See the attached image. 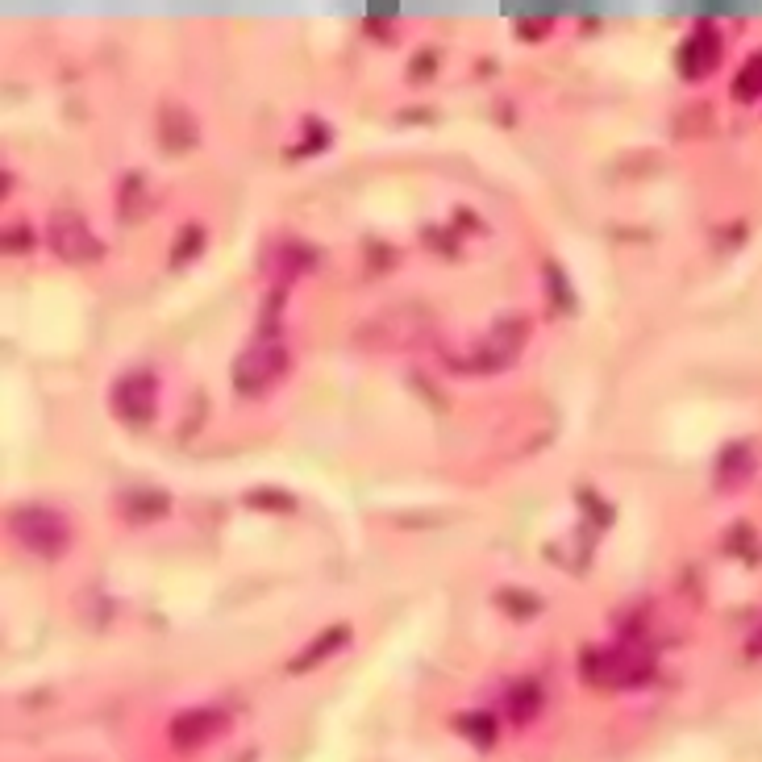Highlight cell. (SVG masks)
<instances>
[{"instance_id": "ac0fdd59", "label": "cell", "mask_w": 762, "mask_h": 762, "mask_svg": "<svg viewBox=\"0 0 762 762\" xmlns=\"http://www.w3.org/2000/svg\"><path fill=\"white\" fill-rule=\"evenodd\" d=\"M496 600H500L504 608H525V617H533V613H538V608H542V604H538V596H525V592H500Z\"/></svg>"}, {"instance_id": "ba28073f", "label": "cell", "mask_w": 762, "mask_h": 762, "mask_svg": "<svg viewBox=\"0 0 762 762\" xmlns=\"http://www.w3.org/2000/svg\"><path fill=\"white\" fill-rule=\"evenodd\" d=\"M717 59H721L717 30H713V25H696V30L683 38L679 55H675V67H679L683 80H704V75L717 67Z\"/></svg>"}, {"instance_id": "4fadbf2b", "label": "cell", "mask_w": 762, "mask_h": 762, "mask_svg": "<svg viewBox=\"0 0 762 762\" xmlns=\"http://www.w3.org/2000/svg\"><path fill=\"white\" fill-rule=\"evenodd\" d=\"M459 733H467L475 746H492L496 742V721L488 713H463L459 717Z\"/></svg>"}, {"instance_id": "5bb4252c", "label": "cell", "mask_w": 762, "mask_h": 762, "mask_svg": "<svg viewBox=\"0 0 762 762\" xmlns=\"http://www.w3.org/2000/svg\"><path fill=\"white\" fill-rule=\"evenodd\" d=\"M733 96H738V100L762 96V55H754V59L738 71V80H733Z\"/></svg>"}, {"instance_id": "2e32d148", "label": "cell", "mask_w": 762, "mask_h": 762, "mask_svg": "<svg viewBox=\"0 0 762 762\" xmlns=\"http://www.w3.org/2000/svg\"><path fill=\"white\" fill-rule=\"evenodd\" d=\"M742 475H750V450L746 446H729L721 454V479L725 484H738Z\"/></svg>"}, {"instance_id": "e0dca14e", "label": "cell", "mask_w": 762, "mask_h": 762, "mask_svg": "<svg viewBox=\"0 0 762 762\" xmlns=\"http://www.w3.org/2000/svg\"><path fill=\"white\" fill-rule=\"evenodd\" d=\"M200 242H205V234H200L196 225L184 238H175V263H184V259H192V254H200Z\"/></svg>"}, {"instance_id": "d6986e66", "label": "cell", "mask_w": 762, "mask_h": 762, "mask_svg": "<svg viewBox=\"0 0 762 762\" xmlns=\"http://www.w3.org/2000/svg\"><path fill=\"white\" fill-rule=\"evenodd\" d=\"M246 500L250 504H271V508H292V496H284V492H250Z\"/></svg>"}, {"instance_id": "277c9868", "label": "cell", "mask_w": 762, "mask_h": 762, "mask_svg": "<svg viewBox=\"0 0 762 762\" xmlns=\"http://www.w3.org/2000/svg\"><path fill=\"white\" fill-rule=\"evenodd\" d=\"M46 238H50V250H55L63 263H96L100 254H105L100 238L88 230V221L80 213H67V209L50 217Z\"/></svg>"}, {"instance_id": "30bf717a", "label": "cell", "mask_w": 762, "mask_h": 762, "mask_svg": "<svg viewBox=\"0 0 762 762\" xmlns=\"http://www.w3.org/2000/svg\"><path fill=\"white\" fill-rule=\"evenodd\" d=\"M342 646H350V625H329V629L321 633V638H313L309 646H304V650L292 658L288 671H292V675L313 671L317 663H325V658H329V654H338Z\"/></svg>"}, {"instance_id": "8fae6325", "label": "cell", "mask_w": 762, "mask_h": 762, "mask_svg": "<svg viewBox=\"0 0 762 762\" xmlns=\"http://www.w3.org/2000/svg\"><path fill=\"white\" fill-rule=\"evenodd\" d=\"M504 708H508V717L513 721H533L542 713V688L533 679H517L513 688H508V696H504Z\"/></svg>"}, {"instance_id": "7a4b0ae2", "label": "cell", "mask_w": 762, "mask_h": 762, "mask_svg": "<svg viewBox=\"0 0 762 762\" xmlns=\"http://www.w3.org/2000/svg\"><path fill=\"white\" fill-rule=\"evenodd\" d=\"M9 533L34 554H63L71 542V525L59 508H46V504H21L9 513Z\"/></svg>"}, {"instance_id": "6da1fadb", "label": "cell", "mask_w": 762, "mask_h": 762, "mask_svg": "<svg viewBox=\"0 0 762 762\" xmlns=\"http://www.w3.org/2000/svg\"><path fill=\"white\" fill-rule=\"evenodd\" d=\"M284 371H288V346H284V338H279V334H271V325H263V334L238 354L234 388L242 396H263Z\"/></svg>"}, {"instance_id": "5b68a950", "label": "cell", "mask_w": 762, "mask_h": 762, "mask_svg": "<svg viewBox=\"0 0 762 762\" xmlns=\"http://www.w3.org/2000/svg\"><path fill=\"white\" fill-rule=\"evenodd\" d=\"M429 334V313L417 309V304H400V309H388L371 321V329H363V342H375V346H388V350H400V346H413Z\"/></svg>"}, {"instance_id": "8992f818", "label": "cell", "mask_w": 762, "mask_h": 762, "mask_svg": "<svg viewBox=\"0 0 762 762\" xmlns=\"http://www.w3.org/2000/svg\"><path fill=\"white\" fill-rule=\"evenodd\" d=\"M113 404H117V413L125 421H150L159 409V384H155V375L150 371H130V375H121L117 379V388H113Z\"/></svg>"}, {"instance_id": "52a82bcc", "label": "cell", "mask_w": 762, "mask_h": 762, "mask_svg": "<svg viewBox=\"0 0 762 762\" xmlns=\"http://www.w3.org/2000/svg\"><path fill=\"white\" fill-rule=\"evenodd\" d=\"M525 342V321H500L492 334L475 346V359L467 363V371H500L521 354Z\"/></svg>"}, {"instance_id": "9a60e30c", "label": "cell", "mask_w": 762, "mask_h": 762, "mask_svg": "<svg viewBox=\"0 0 762 762\" xmlns=\"http://www.w3.org/2000/svg\"><path fill=\"white\" fill-rule=\"evenodd\" d=\"M125 508H130V517H163L167 508H171V500L163 496V492H134L130 500H125Z\"/></svg>"}, {"instance_id": "3957f363", "label": "cell", "mask_w": 762, "mask_h": 762, "mask_svg": "<svg viewBox=\"0 0 762 762\" xmlns=\"http://www.w3.org/2000/svg\"><path fill=\"white\" fill-rule=\"evenodd\" d=\"M588 675L596 683H604V688H638V683L650 679V654L633 650V646L588 654Z\"/></svg>"}, {"instance_id": "9c48e42d", "label": "cell", "mask_w": 762, "mask_h": 762, "mask_svg": "<svg viewBox=\"0 0 762 762\" xmlns=\"http://www.w3.org/2000/svg\"><path fill=\"white\" fill-rule=\"evenodd\" d=\"M167 733H171L175 750H200V746H209L217 733H225V713L221 708H188V713L171 721Z\"/></svg>"}, {"instance_id": "7c38bea8", "label": "cell", "mask_w": 762, "mask_h": 762, "mask_svg": "<svg viewBox=\"0 0 762 762\" xmlns=\"http://www.w3.org/2000/svg\"><path fill=\"white\" fill-rule=\"evenodd\" d=\"M196 142V125L188 109H163V146L167 150H188Z\"/></svg>"}]
</instances>
